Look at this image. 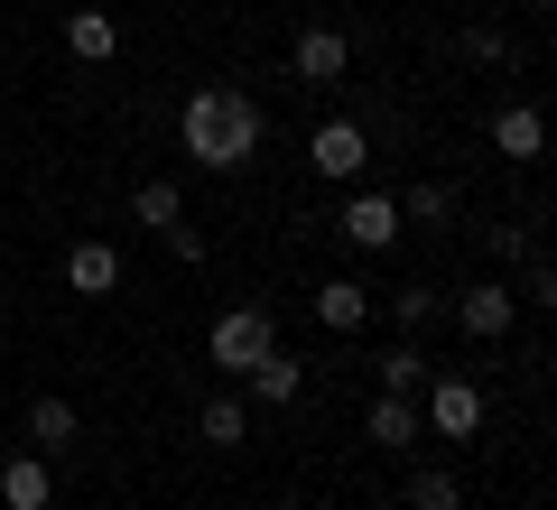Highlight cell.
Here are the masks:
<instances>
[{
  "label": "cell",
  "instance_id": "6da1fadb",
  "mask_svg": "<svg viewBox=\"0 0 557 510\" xmlns=\"http://www.w3.org/2000/svg\"><path fill=\"white\" fill-rule=\"evenodd\" d=\"M260 102L242 94V84H205V94H186V112H177V139H186V158L196 167H214V177H233V167H251V149H260Z\"/></svg>",
  "mask_w": 557,
  "mask_h": 510
},
{
  "label": "cell",
  "instance_id": "7a4b0ae2",
  "mask_svg": "<svg viewBox=\"0 0 557 510\" xmlns=\"http://www.w3.org/2000/svg\"><path fill=\"white\" fill-rule=\"evenodd\" d=\"M418 427L446 436V446H465V436L483 427V381L474 372H428V390H418Z\"/></svg>",
  "mask_w": 557,
  "mask_h": 510
},
{
  "label": "cell",
  "instance_id": "3957f363",
  "mask_svg": "<svg viewBox=\"0 0 557 510\" xmlns=\"http://www.w3.org/2000/svg\"><path fill=\"white\" fill-rule=\"evenodd\" d=\"M278 344V325H270V307H223L214 325H205V362L214 372H251L260 353Z\"/></svg>",
  "mask_w": 557,
  "mask_h": 510
},
{
  "label": "cell",
  "instance_id": "277c9868",
  "mask_svg": "<svg viewBox=\"0 0 557 510\" xmlns=\"http://www.w3.org/2000/svg\"><path fill=\"white\" fill-rule=\"evenodd\" d=\"M307 167H317V177H335V186H354L362 167H372V139H362V121H325V130L307 139Z\"/></svg>",
  "mask_w": 557,
  "mask_h": 510
},
{
  "label": "cell",
  "instance_id": "5b68a950",
  "mask_svg": "<svg viewBox=\"0 0 557 510\" xmlns=\"http://www.w3.org/2000/svg\"><path fill=\"white\" fill-rule=\"evenodd\" d=\"M288 75H298V84H344V75H354V38H344V28H298Z\"/></svg>",
  "mask_w": 557,
  "mask_h": 510
},
{
  "label": "cell",
  "instance_id": "8992f818",
  "mask_svg": "<svg viewBox=\"0 0 557 510\" xmlns=\"http://www.w3.org/2000/svg\"><path fill=\"white\" fill-rule=\"evenodd\" d=\"M456 325L474 334V344H502V334L520 325V297L502 288V278H483V288H465V297H456Z\"/></svg>",
  "mask_w": 557,
  "mask_h": 510
},
{
  "label": "cell",
  "instance_id": "52a82bcc",
  "mask_svg": "<svg viewBox=\"0 0 557 510\" xmlns=\"http://www.w3.org/2000/svg\"><path fill=\"white\" fill-rule=\"evenodd\" d=\"M335 233H344V251H391L399 241V196H354L335 214Z\"/></svg>",
  "mask_w": 557,
  "mask_h": 510
},
{
  "label": "cell",
  "instance_id": "ba28073f",
  "mask_svg": "<svg viewBox=\"0 0 557 510\" xmlns=\"http://www.w3.org/2000/svg\"><path fill=\"white\" fill-rule=\"evenodd\" d=\"M242 390H251V399H260V409H288V399H298V390H307V362H298V353H288V344H270V353H260V362H251V372H242Z\"/></svg>",
  "mask_w": 557,
  "mask_h": 510
},
{
  "label": "cell",
  "instance_id": "9c48e42d",
  "mask_svg": "<svg viewBox=\"0 0 557 510\" xmlns=\"http://www.w3.org/2000/svg\"><path fill=\"white\" fill-rule=\"evenodd\" d=\"M493 149L511 158V167H530V158L548 149V121H539V102H502V112H493Z\"/></svg>",
  "mask_w": 557,
  "mask_h": 510
},
{
  "label": "cell",
  "instance_id": "30bf717a",
  "mask_svg": "<svg viewBox=\"0 0 557 510\" xmlns=\"http://www.w3.org/2000/svg\"><path fill=\"white\" fill-rule=\"evenodd\" d=\"M0 501L10 510H47L57 501V464H47V455H10V464H0Z\"/></svg>",
  "mask_w": 557,
  "mask_h": 510
},
{
  "label": "cell",
  "instance_id": "8fae6325",
  "mask_svg": "<svg viewBox=\"0 0 557 510\" xmlns=\"http://www.w3.org/2000/svg\"><path fill=\"white\" fill-rule=\"evenodd\" d=\"M65 288L75 297H112L121 288V251L112 241H75V251H65Z\"/></svg>",
  "mask_w": 557,
  "mask_h": 510
},
{
  "label": "cell",
  "instance_id": "7c38bea8",
  "mask_svg": "<svg viewBox=\"0 0 557 510\" xmlns=\"http://www.w3.org/2000/svg\"><path fill=\"white\" fill-rule=\"evenodd\" d=\"M317 325L325 334H362L372 325V288H362V278H325L317 288Z\"/></svg>",
  "mask_w": 557,
  "mask_h": 510
},
{
  "label": "cell",
  "instance_id": "4fadbf2b",
  "mask_svg": "<svg viewBox=\"0 0 557 510\" xmlns=\"http://www.w3.org/2000/svg\"><path fill=\"white\" fill-rule=\"evenodd\" d=\"M362 436H372L381 455H409L418 436H428V427H418V399H391V390H381V399H372V418H362Z\"/></svg>",
  "mask_w": 557,
  "mask_h": 510
},
{
  "label": "cell",
  "instance_id": "5bb4252c",
  "mask_svg": "<svg viewBox=\"0 0 557 510\" xmlns=\"http://www.w3.org/2000/svg\"><path fill=\"white\" fill-rule=\"evenodd\" d=\"M428 372H437V362L418 353L409 334H399L391 353H381V362H372V381H381V390H391V399H418V390H428Z\"/></svg>",
  "mask_w": 557,
  "mask_h": 510
},
{
  "label": "cell",
  "instance_id": "9a60e30c",
  "mask_svg": "<svg viewBox=\"0 0 557 510\" xmlns=\"http://www.w3.org/2000/svg\"><path fill=\"white\" fill-rule=\"evenodd\" d=\"M131 214H139V223H149V233L168 241V233H177V223H186V196H177V186H168V177H139V186H131Z\"/></svg>",
  "mask_w": 557,
  "mask_h": 510
},
{
  "label": "cell",
  "instance_id": "2e32d148",
  "mask_svg": "<svg viewBox=\"0 0 557 510\" xmlns=\"http://www.w3.org/2000/svg\"><path fill=\"white\" fill-rule=\"evenodd\" d=\"M196 436H205V446H223V455H233L242 446V436H251V409H242V399H205V409H196Z\"/></svg>",
  "mask_w": 557,
  "mask_h": 510
},
{
  "label": "cell",
  "instance_id": "e0dca14e",
  "mask_svg": "<svg viewBox=\"0 0 557 510\" xmlns=\"http://www.w3.org/2000/svg\"><path fill=\"white\" fill-rule=\"evenodd\" d=\"M75 427H84V418H75V399H38V409H28V446H38V455L75 446Z\"/></svg>",
  "mask_w": 557,
  "mask_h": 510
},
{
  "label": "cell",
  "instance_id": "ac0fdd59",
  "mask_svg": "<svg viewBox=\"0 0 557 510\" xmlns=\"http://www.w3.org/2000/svg\"><path fill=\"white\" fill-rule=\"evenodd\" d=\"M65 47H75L84 65H102V57H112V47H121V28L102 20V10H75V20H65Z\"/></svg>",
  "mask_w": 557,
  "mask_h": 510
},
{
  "label": "cell",
  "instance_id": "d6986e66",
  "mask_svg": "<svg viewBox=\"0 0 557 510\" xmlns=\"http://www.w3.org/2000/svg\"><path fill=\"white\" fill-rule=\"evenodd\" d=\"M446 214H456V186H428V177H418L409 196H399V223H428V233H437Z\"/></svg>",
  "mask_w": 557,
  "mask_h": 510
},
{
  "label": "cell",
  "instance_id": "ffe728a7",
  "mask_svg": "<svg viewBox=\"0 0 557 510\" xmlns=\"http://www.w3.org/2000/svg\"><path fill=\"white\" fill-rule=\"evenodd\" d=\"M409 510H465L456 473H437V464H418V473H409Z\"/></svg>",
  "mask_w": 557,
  "mask_h": 510
},
{
  "label": "cell",
  "instance_id": "44dd1931",
  "mask_svg": "<svg viewBox=\"0 0 557 510\" xmlns=\"http://www.w3.org/2000/svg\"><path fill=\"white\" fill-rule=\"evenodd\" d=\"M437 307H446V297H428V288H391V325H399V334H418Z\"/></svg>",
  "mask_w": 557,
  "mask_h": 510
},
{
  "label": "cell",
  "instance_id": "7402d4cb",
  "mask_svg": "<svg viewBox=\"0 0 557 510\" xmlns=\"http://www.w3.org/2000/svg\"><path fill=\"white\" fill-rule=\"evenodd\" d=\"M465 57H474V65H502V28H465Z\"/></svg>",
  "mask_w": 557,
  "mask_h": 510
},
{
  "label": "cell",
  "instance_id": "603a6c76",
  "mask_svg": "<svg viewBox=\"0 0 557 510\" xmlns=\"http://www.w3.org/2000/svg\"><path fill=\"white\" fill-rule=\"evenodd\" d=\"M168 251H177L186 270H205V233H196V223H177V233H168Z\"/></svg>",
  "mask_w": 557,
  "mask_h": 510
},
{
  "label": "cell",
  "instance_id": "cb8c5ba5",
  "mask_svg": "<svg viewBox=\"0 0 557 510\" xmlns=\"http://www.w3.org/2000/svg\"><path fill=\"white\" fill-rule=\"evenodd\" d=\"M530 10H557V0H530Z\"/></svg>",
  "mask_w": 557,
  "mask_h": 510
}]
</instances>
